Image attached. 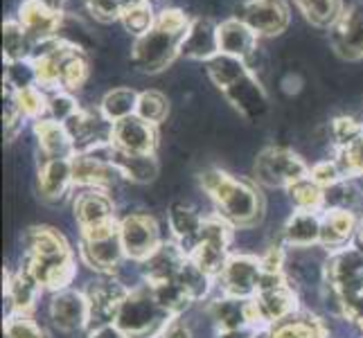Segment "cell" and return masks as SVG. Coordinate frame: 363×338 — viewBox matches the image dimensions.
Instances as JSON below:
<instances>
[{
  "instance_id": "3957f363",
  "label": "cell",
  "mask_w": 363,
  "mask_h": 338,
  "mask_svg": "<svg viewBox=\"0 0 363 338\" xmlns=\"http://www.w3.org/2000/svg\"><path fill=\"white\" fill-rule=\"evenodd\" d=\"M192 18L177 7L158 11L154 28L138 36L131 47V64L145 74H158L181 57V43Z\"/></svg>"
},
{
  "instance_id": "8d00e7d4",
  "label": "cell",
  "mask_w": 363,
  "mask_h": 338,
  "mask_svg": "<svg viewBox=\"0 0 363 338\" xmlns=\"http://www.w3.org/2000/svg\"><path fill=\"white\" fill-rule=\"evenodd\" d=\"M34 50V41L30 34L23 30L16 18L3 23V57L5 64H16V61H28Z\"/></svg>"
},
{
  "instance_id": "ab89813d",
  "label": "cell",
  "mask_w": 363,
  "mask_h": 338,
  "mask_svg": "<svg viewBox=\"0 0 363 338\" xmlns=\"http://www.w3.org/2000/svg\"><path fill=\"white\" fill-rule=\"evenodd\" d=\"M5 338H50V332L32 314L23 311H7L3 322Z\"/></svg>"
},
{
  "instance_id": "7a4b0ae2",
  "label": "cell",
  "mask_w": 363,
  "mask_h": 338,
  "mask_svg": "<svg viewBox=\"0 0 363 338\" xmlns=\"http://www.w3.org/2000/svg\"><path fill=\"white\" fill-rule=\"evenodd\" d=\"M206 72L244 120L259 122L269 113V95L248 61L219 52L206 61Z\"/></svg>"
},
{
  "instance_id": "c3c4849f",
  "label": "cell",
  "mask_w": 363,
  "mask_h": 338,
  "mask_svg": "<svg viewBox=\"0 0 363 338\" xmlns=\"http://www.w3.org/2000/svg\"><path fill=\"white\" fill-rule=\"evenodd\" d=\"M82 5L89 9V14L99 23H116L122 18L124 7L118 0H82Z\"/></svg>"
},
{
  "instance_id": "7bdbcfd3",
  "label": "cell",
  "mask_w": 363,
  "mask_h": 338,
  "mask_svg": "<svg viewBox=\"0 0 363 338\" xmlns=\"http://www.w3.org/2000/svg\"><path fill=\"white\" fill-rule=\"evenodd\" d=\"M330 133H332L334 149L354 145L363 140V120L354 116H339L330 122Z\"/></svg>"
},
{
  "instance_id": "ee69618b",
  "label": "cell",
  "mask_w": 363,
  "mask_h": 338,
  "mask_svg": "<svg viewBox=\"0 0 363 338\" xmlns=\"http://www.w3.org/2000/svg\"><path fill=\"white\" fill-rule=\"evenodd\" d=\"M16 93V102L23 111V116L36 122L41 118H48V93L41 86H30L25 91H14Z\"/></svg>"
},
{
  "instance_id": "d6986e66",
  "label": "cell",
  "mask_w": 363,
  "mask_h": 338,
  "mask_svg": "<svg viewBox=\"0 0 363 338\" xmlns=\"http://www.w3.org/2000/svg\"><path fill=\"white\" fill-rule=\"evenodd\" d=\"M111 145L127 154H156L158 149V127L131 116L113 124Z\"/></svg>"
},
{
  "instance_id": "7dc6e473",
  "label": "cell",
  "mask_w": 363,
  "mask_h": 338,
  "mask_svg": "<svg viewBox=\"0 0 363 338\" xmlns=\"http://www.w3.org/2000/svg\"><path fill=\"white\" fill-rule=\"evenodd\" d=\"M309 176L314 179L320 187H332L336 183L345 181L343 171L339 167V162H336L334 158H323L318 162H314L309 169Z\"/></svg>"
},
{
  "instance_id": "60d3db41",
  "label": "cell",
  "mask_w": 363,
  "mask_h": 338,
  "mask_svg": "<svg viewBox=\"0 0 363 338\" xmlns=\"http://www.w3.org/2000/svg\"><path fill=\"white\" fill-rule=\"evenodd\" d=\"M138 118H143L145 122L154 124V127H158V124H162L167 120L169 116V99L167 95H162L160 91H143L140 97H138V111H135Z\"/></svg>"
},
{
  "instance_id": "d590c367",
  "label": "cell",
  "mask_w": 363,
  "mask_h": 338,
  "mask_svg": "<svg viewBox=\"0 0 363 338\" xmlns=\"http://www.w3.org/2000/svg\"><path fill=\"white\" fill-rule=\"evenodd\" d=\"M138 97L140 93L133 91V89H127V86H120V89H113L108 91L102 102H99V113L111 122L116 124L124 118H131L135 116L138 111Z\"/></svg>"
},
{
  "instance_id": "e575fe53",
  "label": "cell",
  "mask_w": 363,
  "mask_h": 338,
  "mask_svg": "<svg viewBox=\"0 0 363 338\" xmlns=\"http://www.w3.org/2000/svg\"><path fill=\"white\" fill-rule=\"evenodd\" d=\"M284 196H286V201H289L291 210H303V212L325 210V187H320L311 176L294 183L291 187H286Z\"/></svg>"
},
{
  "instance_id": "ac0fdd59",
  "label": "cell",
  "mask_w": 363,
  "mask_h": 338,
  "mask_svg": "<svg viewBox=\"0 0 363 338\" xmlns=\"http://www.w3.org/2000/svg\"><path fill=\"white\" fill-rule=\"evenodd\" d=\"M72 253H74V248L70 246L68 237L59 228H55V225L36 223L23 232V255L30 259L45 261V259L66 257Z\"/></svg>"
},
{
  "instance_id": "bcb514c9",
  "label": "cell",
  "mask_w": 363,
  "mask_h": 338,
  "mask_svg": "<svg viewBox=\"0 0 363 338\" xmlns=\"http://www.w3.org/2000/svg\"><path fill=\"white\" fill-rule=\"evenodd\" d=\"M5 86L14 91H25L30 86H39L36 84V72L32 61H16V64H7L5 68Z\"/></svg>"
},
{
  "instance_id": "db71d44e",
  "label": "cell",
  "mask_w": 363,
  "mask_h": 338,
  "mask_svg": "<svg viewBox=\"0 0 363 338\" xmlns=\"http://www.w3.org/2000/svg\"><path fill=\"white\" fill-rule=\"evenodd\" d=\"M363 240V212H361V223H359V237H357V242Z\"/></svg>"
},
{
  "instance_id": "f907efd6",
  "label": "cell",
  "mask_w": 363,
  "mask_h": 338,
  "mask_svg": "<svg viewBox=\"0 0 363 338\" xmlns=\"http://www.w3.org/2000/svg\"><path fill=\"white\" fill-rule=\"evenodd\" d=\"M253 327H237V329H215L212 338H253Z\"/></svg>"
},
{
  "instance_id": "ba28073f",
  "label": "cell",
  "mask_w": 363,
  "mask_h": 338,
  "mask_svg": "<svg viewBox=\"0 0 363 338\" xmlns=\"http://www.w3.org/2000/svg\"><path fill=\"white\" fill-rule=\"evenodd\" d=\"M82 291L89 300V329H95L102 327V325H113L118 320V314L131 286L122 282L118 275H93L82 286Z\"/></svg>"
},
{
  "instance_id": "cb8c5ba5",
  "label": "cell",
  "mask_w": 363,
  "mask_h": 338,
  "mask_svg": "<svg viewBox=\"0 0 363 338\" xmlns=\"http://www.w3.org/2000/svg\"><path fill=\"white\" fill-rule=\"evenodd\" d=\"M185 250L172 240H165L162 246L156 250V253L145 259L140 266V275H143V282L154 286V284H162V282H169V280H177V275L181 271V266L187 261Z\"/></svg>"
},
{
  "instance_id": "f6af8a7d",
  "label": "cell",
  "mask_w": 363,
  "mask_h": 338,
  "mask_svg": "<svg viewBox=\"0 0 363 338\" xmlns=\"http://www.w3.org/2000/svg\"><path fill=\"white\" fill-rule=\"evenodd\" d=\"M79 102L74 99L72 93L68 91H55L48 93V118H52L57 122H68L74 113H79Z\"/></svg>"
},
{
  "instance_id": "8992f818",
  "label": "cell",
  "mask_w": 363,
  "mask_h": 338,
  "mask_svg": "<svg viewBox=\"0 0 363 338\" xmlns=\"http://www.w3.org/2000/svg\"><path fill=\"white\" fill-rule=\"evenodd\" d=\"M311 165L289 147L271 145L257 154L253 162V181L267 190H286L309 176Z\"/></svg>"
},
{
  "instance_id": "7c38bea8",
  "label": "cell",
  "mask_w": 363,
  "mask_h": 338,
  "mask_svg": "<svg viewBox=\"0 0 363 338\" xmlns=\"http://www.w3.org/2000/svg\"><path fill=\"white\" fill-rule=\"evenodd\" d=\"M48 318L61 334H79L89 329V300L82 289H66L52 293L48 305Z\"/></svg>"
},
{
  "instance_id": "83f0119b",
  "label": "cell",
  "mask_w": 363,
  "mask_h": 338,
  "mask_svg": "<svg viewBox=\"0 0 363 338\" xmlns=\"http://www.w3.org/2000/svg\"><path fill=\"white\" fill-rule=\"evenodd\" d=\"M271 338H332L330 325L314 309L303 307L294 316L269 327Z\"/></svg>"
},
{
  "instance_id": "9c48e42d",
  "label": "cell",
  "mask_w": 363,
  "mask_h": 338,
  "mask_svg": "<svg viewBox=\"0 0 363 338\" xmlns=\"http://www.w3.org/2000/svg\"><path fill=\"white\" fill-rule=\"evenodd\" d=\"M120 240L127 259L143 264L162 246L165 237H162L160 223L152 212L131 210L127 215H120Z\"/></svg>"
},
{
  "instance_id": "2e32d148",
  "label": "cell",
  "mask_w": 363,
  "mask_h": 338,
  "mask_svg": "<svg viewBox=\"0 0 363 338\" xmlns=\"http://www.w3.org/2000/svg\"><path fill=\"white\" fill-rule=\"evenodd\" d=\"M72 192H77L72 176V160H39L36 171V194L48 205H61Z\"/></svg>"
},
{
  "instance_id": "f1b7e54d",
  "label": "cell",
  "mask_w": 363,
  "mask_h": 338,
  "mask_svg": "<svg viewBox=\"0 0 363 338\" xmlns=\"http://www.w3.org/2000/svg\"><path fill=\"white\" fill-rule=\"evenodd\" d=\"M111 160L122 174V179L131 185H149L160 174V162L156 154H127L111 145Z\"/></svg>"
},
{
  "instance_id": "277c9868",
  "label": "cell",
  "mask_w": 363,
  "mask_h": 338,
  "mask_svg": "<svg viewBox=\"0 0 363 338\" xmlns=\"http://www.w3.org/2000/svg\"><path fill=\"white\" fill-rule=\"evenodd\" d=\"M77 257L93 275H118L129 261L120 240V217L82 230L77 237Z\"/></svg>"
},
{
  "instance_id": "5bb4252c",
  "label": "cell",
  "mask_w": 363,
  "mask_h": 338,
  "mask_svg": "<svg viewBox=\"0 0 363 338\" xmlns=\"http://www.w3.org/2000/svg\"><path fill=\"white\" fill-rule=\"evenodd\" d=\"M66 129L72 137L74 152L86 154L95 152L111 145V135H113V124H111L102 113L91 108H79V113L66 122Z\"/></svg>"
},
{
  "instance_id": "8fae6325",
  "label": "cell",
  "mask_w": 363,
  "mask_h": 338,
  "mask_svg": "<svg viewBox=\"0 0 363 338\" xmlns=\"http://www.w3.org/2000/svg\"><path fill=\"white\" fill-rule=\"evenodd\" d=\"M72 176L77 190H104L111 192L124 183L122 174L111 160V145L95 149V152L77 154L72 158Z\"/></svg>"
},
{
  "instance_id": "d6a6232c",
  "label": "cell",
  "mask_w": 363,
  "mask_h": 338,
  "mask_svg": "<svg viewBox=\"0 0 363 338\" xmlns=\"http://www.w3.org/2000/svg\"><path fill=\"white\" fill-rule=\"evenodd\" d=\"M177 282L183 286V291L194 305H206L208 300L217 293V280L208 275L203 269H199L194 261L187 257V261L181 266Z\"/></svg>"
},
{
  "instance_id": "b9f144b4",
  "label": "cell",
  "mask_w": 363,
  "mask_h": 338,
  "mask_svg": "<svg viewBox=\"0 0 363 338\" xmlns=\"http://www.w3.org/2000/svg\"><path fill=\"white\" fill-rule=\"evenodd\" d=\"M156 18H158V14L154 11L152 3H149V0H140V3H135V5L124 9L120 21L124 25V30L138 39V36H143L145 32H149L154 28Z\"/></svg>"
},
{
  "instance_id": "44dd1931",
  "label": "cell",
  "mask_w": 363,
  "mask_h": 338,
  "mask_svg": "<svg viewBox=\"0 0 363 338\" xmlns=\"http://www.w3.org/2000/svg\"><path fill=\"white\" fill-rule=\"evenodd\" d=\"M359 223L361 215L354 210H323L320 248L328 253H336V250L357 244Z\"/></svg>"
},
{
  "instance_id": "30bf717a",
  "label": "cell",
  "mask_w": 363,
  "mask_h": 338,
  "mask_svg": "<svg viewBox=\"0 0 363 338\" xmlns=\"http://www.w3.org/2000/svg\"><path fill=\"white\" fill-rule=\"evenodd\" d=\"M262 259L257 253H244V250H233L226 266L217 275V293L250 300L257 295L262 282Z\"/></svg>"
},
{
  "instance_id": "52a82bcc",
  "label": "cell",
  "mask_w": 363,
  "mask_h": 338,
  "mask_svg": "<svg viewBox=\"0 0 363 338\" xmlns=\"http://www.w3.org/2000/svg\"><path fill=\"white\" fill-rule=\"evenodd\" d=\"M325 289L341 300V316L345 303L363 298V248L359 244L328 255L325 259Z\"/></svg>"
},
{
  "instance_id": "816d5d0a",
  "label": "cell",
  "mask_w": 363,
  "mask_h": 338,
  "mask_svg": "<svg viewBox=\"0 0 363 338\" xmlns=\"http://www.w3.org/2000/svg\"><path fill=\"white\" fill-rule=\"evenodd\" d=\"M282 86H284V93H298L300 91V79L294 77V74H289V77L282 81Z\"/></svg>"
},
{
  "instance_id": "484cf974",
  "label": "cell",
  "mask_w": 363,
  "mask_h": 338,
  "mask_svg": "<svg viewBox=\"0 0 363 338\" xmlns=\"http://www.w3.org/2000/svg\"><path fill=\"white\" fill-rule=\"evenodd\" d=\"M3 293L7 298L9 303V311H23V314H32V311L36 309V305H39L41 295L45 293L43 286L36 282L34 275L28 271L18 266L14 273L5 271L3 275Z\"/></svg>"
},
{
  "instance_id": "5b68a950",
  "label": "cell",
  "mask_w": 363,
  "mask_h": 338,
  "mask_svg": "<svg viewBox=\"0 0 363 338\" xmlns=\"http://www.w3.org/2000/svg\"><path fill=\"white\" fill-rule=\"evenodd\" d=\"M172 320L174 316L158 305L154 291L143 282L129 291L116 325L129 338H160Z\"/></svg>"
},
{
  "instance_id": "4dcf8cb0",
  "label": "cell",
  "mask_w": 363,
  "mask_h": 338,
  "mask_svg": "<svg viewBox=\"0 0 363 338\" xmlns=\"http://www.w3.org/2000/svg\"><path fill=\"white\" fill-rule=\"evenodd\" d=\"M206 316L215 325V329H237L248 327L246 322V300L215 293L206 303Z\"/></svg>"
},
{
  "instance_id": "ffe728a7",
  "label": "cell",
  "mask_w": 363,
  "mask_h": 338,
  "mask_svg": "<svg viewBox=\"0 0 363 338\" xmlns=\"http://www.w3.org/2000/svg\"><path fill=\"white\" fill-rule=\"evenodd\" d=\"M167 230H169V240L177 242L187 255L192 253V248L201 240L203 232V223H206V212L199 208L177 201L172 203L167 210Z\"/></svg>"
},
{
  "instance_id": "9a60e30c",
  "label": "cell",
  "mask_w": 363,
  "mask_h": 338,
  "mask_svg": "<svg viewBox=\"0 0 363 338\" xmlns=\"http://www.w3.org/2000/svg\"><path fill=\"white\" fill-rule=\"evenodd\" d=\"M72 219L77 223V230H89L95 225H102L118 219V205L111 192L104 190H77L70 198Z\"/></svg>"
},
{
  "instance_id": "7402d4cb",
  "label": "cell",
  "mask_w": 363,
  "mask_h": 338,
  "mask_svg": "<svg viewBox=\"0 0 363 338\" xmlns=\"http://www.w3.org/2000/svg\"><path fill=\"white\" fill-rule=\"evenodd\" d=\"M323 212L291 210L278 230V242L286 248H316L320 246Z\"/></svg>"
},
{
  "instance_id": "6da1fadb",
  "label": "cell",
  "mask_w": 363,
  "mask_h": 338,
  "mask_svg": "<svg viewBox=\"0 0 363 338\" xmlns=\"http://www.w3.org/2000/svg\"><path fill=\"white\" fill-rule=\"evenodd\" d=\"M199 185L221 217H226L237 230L259 228L267 217V201L262 187L253 179L235 176V174L208 167L199 174Z\"/></svg>"
},
{
  "instance_id": "836d02e7",
  "label": "cell",
  "mask_w": 363,
  "mask_h": 338,
  "mask_svg": "<svg viewBox=\"0 0 363 338\" xmlns=\"http://www.w3.org/2000/svg\"><path fill=\"white\" fill-rule=\"evenodd\" d=\"M307 23L318 30H332L345 11L343 0H294Z\"/></svg>"
},
{
  "instance_id": "f5cc1de1",
  "label": "cell",
  "mask_w": 363,
  "mask_h": 338,
  "mask_svg": "<svg viewBox=\"0 0 363 338\" xmlns=\"http://www.w3.org/2000/svg\"><path fill=\"white\" fill-rule=\"evenodd\" d=\"M118 3L127 9V7H131V5H135V3H140V0H118Z\"/></svg>"
},
{
  "instance_id": "1f68e13d",
  "label": "cell",
  "mask_w": 363,
  "mask_h": 338,
  "mask_svg": "<svg viewBox=\"0 0 363 338\" xmlns=\"http://www.w3.org/2000/svg\"><path fill=\"white\" fill-rule=\"evenodd\" d=\"M86 79H89V59H86L79 45L66 41V47L59 59V89L74 93L86 84Z\"/></svg>"
},
{
  "instance_id": "d4e9b609",
  "label": "cell",
  "mask_w": 363,
  "mask_h": 338,
  "mask_svg": "<svg viewBox=\"0 0 363 338\" xmlns=\"http://www.w3.org/2000/svg\"><path fill=\"white\" fill-rule=\"evenodd\" d=\"M32 131L36 137V145H39V160H57V158L72 160L77 156L72 137L64 122H57L52 118H41L32 122Z\"/></svg>"
},
{
  "instance_id": "f546056e",
  "label": "cell",
  "mask_w": 363,
  "mask_h": 338,
  "mask_svg": "<svg viewBox=\"0 0 363 338\" xmlns=\"http://www.w3.org/2000/svg\"><path fill=\"white\" fill-rule=\"evenodd\" d=\"M259 36L248 28L242 18H228L219 23V52L248 61L257 50Z\"/></svg>"
},
{
  "instance_id": "e0dca14e",
  "label": "cell",
  "mask_w": 363,
  "mask_h": 338,
  "mask_svg": "<svg viewBox=\"0 0 363 338\" xmlns=\"http://www.w3.org/2000/svg\"><path fill=\"white\" fill-rule=\"evenodd\" d=\"M330 41L334 52L343 61L363 59V0L345 7L341 18L330 30Z\"/></svg>"
},
{
  "instance_id": "4316f807",
  "label": "cell",
  "mask_w": 363,
  "mask_h": 338,
  "mask_svg": "<svg viewBox=\"0 0 363 338\" xmlns=\"http://www.w3.org/2000/svg\"><path fill=\"white\" fill-rule=\"evenodd\" d=\"M219 55V23L210 18H192L190 30L181 43V57L194 59V61H210Z\"/></svg>"
},
{
  "instance_id": "4fadbf2b",
  "label": "cell",
  "mask_w": 363,
  "mask_h": 338,
  "mask_svg": "<svg viewBox=\"0 0 363 338\" xmlns=\"http://www.w3.org/2000/svg\"><path fill=\"white\" fill-rule=\"evenodd\" d=\"M237 18H242L257 36H278L291 21V7L286 0H246Z\"/></svg>"
},
{
  "instance_id": "f35d334b",
  "label": "cell",
  "mask_w": 363,
  "mask_h": 338,
  "mask_svg": "<svg viewBox=\"0 0 363 338\" xmlns=\"http://www.w3.org/2000/svg\"><path fill=\"white\" fill-rule=\"evenodd\" d=\"M149 289L154 291V298L158 300V305L165 309L167 314H172L174 318L185 316L187 311L194 307V303H192L190 298H187V293L183 291V286L177 280H169V282H162V284H154V286H149Z\"/></svg>"
},
{
  "instance_id": "681fc988",
  "label": "cell",
  "mask_w": 363,
  "mask_h": 338,
  "mask_svg": "<svg viewBox=\"0 0 363 338\" xmlns=\"http://www.w3.org/2000/svg\"><path fill=\"white\" fill-rule=\"evenodd\" d=\"M86 338H129V336L113 322V325H102V327L89 329L86 332Z\"/></svg>"
},
{
  "instance_id": "603a6c76",
  "label": "cell",
  "mask_w": 363,
  "mask_h": 338,
  "mask_svg": "<svg viewBox=\"0 0 363 338\" xmlns=\"http://www.w3.org/2000/svg\"><path fill=\"white\" fill-rule=\"evenodd\" d=\"M61 18H64V11L45 5L43 0H23L16 16L34 43L55 39L61 28Z\"/></svg>"
},
{
  "instance_id": "74e56055",
  "label": "cell",
  "mask_w": 363,
  "mask_h": 338,
  "mask_svg": "<svg viewBox=\"0 0 363 338\" xmlns=\"http://www.w3.org/2000/svg\"><path fill=\"white\" fill-rule=\"evenodd\" d=\"M325 210H354L363 212V190L357 181H341L332 187H325Z\"/></svg>"
}]
</instances>
